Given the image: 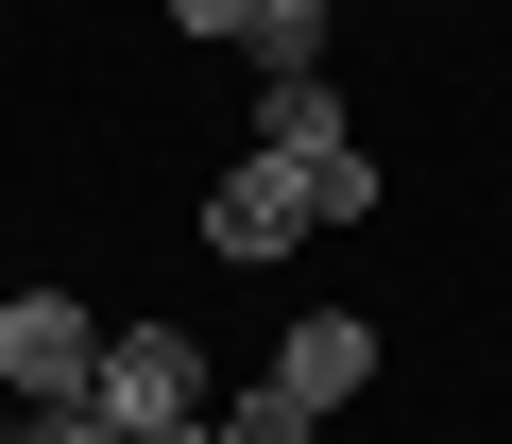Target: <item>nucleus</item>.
<instances>
[{"instance_id": "f257e3e1", "label": "nucleus", "mask_w": 512, "mask_h": 444, "mask_svg": "<svg viewBox=\"0 0 512 444\" xmlns=\"http://www.w3.org/2000/svg\"><path fill=\"white\" fill-rule=\"evenodd\" d=\"M205 393H222V376H205V342H188V325H103L86 410H103L120 444H137V427H205Z\"/></svg>"}, {"instance_id": "f03ea898", "label": "nucleus", "mask_w": 512, "mask_h": 444, "mask_svg": "<svg viewBox=\"0 0 512 444\" xmlns=\"http://www.w3.org/2000/svg\"><path fill=\"white\" fill-rule=\"evenodd\" d=\"M291 240H325V205H308V171H291V154H239V171L205 188V257H239V274H274Z\"/></svg>"}, {"instance_id": "7ed1b4c3", "label": "nucleus", "mask_w": 512, "mask_h": 444, "mask_svg": "<svg viewBox=\"0 0 512 444\" xmlns=\"http://www.w3.org/2000/svg\"><path fill=\"white\" fill-rule=\"evenodd\" d=\"M86 376H103V325L69 291H0V393H18V410H69Z\"/></svg>"}, {"instance_id": "20e7f679", "label": "nucleus", "mask_w": 512, "mask_h": 444, "mask_svg": "<svg viewBox=\"0 0 512 444\" xmlns=\"http://www.w3.org/2000/svg\"><path fill=\"white\" fill-rule=\"evenodd\" d=\"M256 376H274V393H308V410H342V393L376 376V325H359V308H308V325L256 359Z\"/></svg>"}, {"instance_id": "39448f33", "label": "nucleus", "mask_w": 512, "mask_h": 444, "mask_svg": "<svg viewBox=\"0 0 512 444\" xmlns=\"http://www.w3.org/2000/svg\"><path fill=\"white\" fill-rule=\"evenodd\" d=\"M256 154H342V86L325 69H274V86H256Z\"/></svg>"}, {"instance_id": "423d86ee", "label": "nucleus", "mask_w": 512, "mask_h": 444, "mask_svg": "<svg viewBox=\"0 0 512 444\" xmlns=\"http://www.w3.org/2000/svg\"><path fill=\"white\" fill-rule=\"evenodd\" d=\"M205 444H325V410L274 393V376H239V393H205Z\"/></svg>"}, {"instance_id": "0eeeda50", "label": "nucleus", "mask_w": 512, "mask_h": 444, "mask_svg": "<svg viewBox=\"0 0 512 444\" xmlns=\"http://www.w3.org/2000/svg\"><path fill=\"white\" fill-rule=\"evenodd\" d=\"M325 35H342V0H256V86H274V69H325Z\"/></svg>"}, {"instance_id": "6e6552de", "label": "nucleus", "mask_w": 512, "mask_h": 444, "mask_svg": "<svg viewBox=\"0 0 512 444\" xmlns=\"http://www.w3.org/2000/svg\"><path fill=\"white\" fill-rule=\"evenodd\" d=\"M291 171H308L325 222H376V154H359V137H342V154H291Z\"/></svg>"}, {"instance_id": "1a4fd4ad", "label": "nucleus", "mask_w": 512, "mask_h": 444, "mask_svg": "<svg viewBox=\"0 0 512 444\" xmlns=\"http://www.w3.org/2000/svg\"><path fill=\"white\" fill-rule=\"evenodd\" d=\"M171 35H205V52H239V35H256V0H171Z\"/></svg>"}, {"instance_id": "9d476101", "label": "nucleus", "mask_w": 512, "mask_h": 444, "mask_svg": "<svg viewBox=\"0 0 512 444\" xmlns=\"http://www.w3.org/2000/svg\"><path fill=\"white\" fill-rule=\"evenodd\" d=\"M137 444H205V427H137Z\"/></svg>"}, {"instance_id": "9b49d317", "label": "nucleus", "mask_w": 512, "mask_h": 444, "mask_svg": "<svg viewBox=\"0 0 512 444\" xmlns=\"http://www.w3.org/2000/svg\"><path fill=\"white\" fill-rule=\"evenodd\" d=\"M0 444H18V393H0Z\"/></svg>"}]
</instances>
